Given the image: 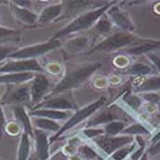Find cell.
Segmentation results:
<instances>
[{
    "instance_id": "cell-1",
    "label": "cell",
    "mask_w": 160,
    "mask_h": 160,
    "mask_svg": "<svg viewBox=\"0 0 160 160\" xmlns=\"http://www.w3.org/2000/svg\"><path fill=\"white\" fill-rule=\"evenodd\" d=\"M114 4L115 2H109L107 5L102 8H94L93 10H90L84 14H82L81 16L74 18L72 22H70L67 26H65L61 30H59L57 33H55V35L51 38V40H59L62 38L67 37L74 33L89 29L91 27L95 25L99 18L103 14H105L106 11Z\"/></svg>"
},
{
    "instance_id": "cell-2",
    "label": "cell",
    "mask_w": 160,
    "mask_h": 160,
    "mask_svg": "<svg viewBox=\"0 0 160 160\" xmlns=\"http://www.w3.org/2000/svg\"><path fill=\"white\" fill-rule=\"evenodd\" d=\"M101 67L102 64L100 62H93L67 72L61 80V82L49 92V95L52 96L54 94L70 91L80 86L81 84L85 82L92 75L95 73V72Z\"/></svg>"
},
{
    "instance_id": "cell-3",
    "label": "cell",
    "mask_w": 160,
    "mask_h": 160,
    "mask_svg": "<svg viewBox=\"0 0 160 160\" xmlns=\"http://www.w3.org/2000/svg\"><path fill=\"white\" fill-rule=\"evenodd\" d=\"M148 39V38H143L129 32H117L99 42L88 52V54L96 52H111L129 46L131 48L144 43Z\"/></svg>"
},
{
    "instance_id": "cell-4",
    "label": "cell",
    "mask_w": 160,
    "mask_h": 160,
    "mask_svg": "<svg viewBox=\"0 0 160 160\" xmlns=\"http://www.w3.org/2000/svg\"><path fill=\"white\" fill-rule=\"evenodd\" d=\"M105 102H106V98L104 96H102L98 100H96L95 102H93L88 104L86 106L82 107V109L78 110L65 122L63 125H62V128L60 129V131L58 133H56L49 139V142L52 143V142L56 141L65 132H67L68 130L73 128L74 126H76L77 124H79L82 122H83L84 120H86L87 118H89L92 114H93L94 112L98 111Z\"/></svg>"
},
{
    "instance_id": "cell-5",
    "label": "cell",
    "mask_w": 160,
    "mask_h": 160,
    "mask_svg": "<svg viewBox=\"0 0 160 160\" xmlns=\"http://www.w3.org/2000/svg\"><path fill=\"white\" fill-rule=\"evenodd\" d=\"M60 46L61 42L59 40L50 39L47 42L28 46L21 49H17L8 56V58L12 60H32L58 49Z\"/></svg>"
},
{
    "instance_id": "cell-6",
    "label": "cell",
    "mask_w": 160,
    "mask_h": 160,
    "mask_svg": "<svg viewBox=\"0 0 160 160\" xmlns=\"http://www.w3.org/2000/svg\"><path fill=\"white\" fill-rule=\"evenodd\" d=\"M134 141H135L134 136H124V135L115 136L102 135L92 139V142L107 156H111L116 150L132 144Z\"/></svg>"
},
{
    "instance_id": "cell-7",
    "label": "cell",
    "mask_w": 160,
    "mask_h": 160,
    "mask_svg": "<svg viewBox=\"0 0 160 160\" xmlns=\"http://www.w3.org/2000/svg\"><path fill=\"white\" fill-rule=\"evenodd\" d=\"M14 72H34L42 73L43 68L37 59L12 60L0 66V74Z\"/></svg>"
},
{
    "instance_id": "cell-8",
    "label": "cell",
    "mask_w": 160,
    "mask_h": 160,
    "mask_svg": "<svg viewBox=\"0 0 160 160\" xmlns=\"http://www.w3.org/2000/svg\"><path fill=\"white\" fill-rule=\"evenodd\" d=\"M1 100L3 104H15L23 105L26 103H31L30 98V90L29 86L20 84L19 86H12L4 94Z\"/></svg>"
},
{
    "instance_id": "cell-9",
    "label": "cell",
    "mask_w": 160,
    "mask_h": 160,
    "mask_svg": "<svg viewBox=\"0 0 160 160\" xmlns=\"http://www.w3.org/2000/svg\"><path fill=\"white\" fill-rule=\"evenodd\" d=\"M49 81L43 73H36L29 86L31 104L34 106L41 102L49 92Z\"/></svg>"
},
{
    "instance_id": "cell-10",
    "label": "cell",
    "mask_w": 160,
    "mask_h": 160,
    "mask_svg": "<svg viewBox=\"0 0 160 160\" xmlns=\"http://www.w3.org/2000/svg\"><path fill=\"white\" fill-rule=\"evenodd\" d=\"M106 15L110 18L112 24L118 27L123 32L132 33L135 30V25L132 22L128 14L121 9L118 6L112 5L106 11Z\"/></svg>"
},
{
    "instance_id": "cell-11",
    "label": "cell",
    "mask_w": 160,
    "mask_h": 160,
    "mask_svg": "<svg viewBox=\"0 0 160 160\" xmlns=\"http://www.w3.org/2000/svg\"><path fill=\"white\" fill-rule=\"evenodd\" d=\"M134 92H154L160 90V76H142L136 77L133 82Z\"/></svg>"
},
{
    "instance_id": "cell-12",
    "label": "cell",
    "mask_w": 160,
    "mask_h": 160,
    "mask_svg": "<svg viewBox=\"0 0 160 160\" xmlns=\"http://www.w3.org/2000/svg\"><path fill=\"white\" fill-rule=\"evenodd\" d=\"M33 137L35 139V154L38 160H46L49 158V140L46 132L34 129Z\"/></svg>"
},
{
    "instance_id": "cell-13",
    "label": "cell",
    "mask_w": 160,
    "mask_h": 160,
    "mask_svg": "<svg viewBox=\"0 0 160 160\" xmlns=\"http://www.w3.org/2000/svg\"><path fill=\"white\" fill-rule=\"evenodd\" d=\"M75 108L76 106L72 102L62 96L51 97L49 100L41 102L40 103L33 107V109H53L58 111H68Z\"/></svg>"
},
{
    "instance_id": "cell-14",
    "label": "cell",
    "mask_w": 160,
    "mask_h": 160,
    "mask_svg": "<svg viewBox=\"0 0 160 160\" xmlns=\"http://www.w3.org/2000/svg\"><path fill=\"white\" fill-rule=\"evenodd\" d=\"M9 4H10V10H11L12 15L19 22H21L23 24L29 25V26L38 22V15L33 12L31 9L18 7V6L15 5L12 1L9 2Z\"/></svg>"
},
{
    "instance_id": "cell-15",
    "label": "cell",
    "mask_w": 160,
    "mask_h": 160,
    "mask_svg": "<svg viewBox=\"0 0 160 160\" xmlns=\"http://www.w3.org/2000/svg\"><path fill=\"white\" fill-rule=\"evenodd\" d=\"M13 112L17 123L23 127V132L27 133L30 137H33V127L28 112L26 111L23 105H16L13 108Z\"/></svg>"
},
{
    "instance_id": "cell-16",
    "label": "cell",
    "mask_w": 160,
    "mask_h": 160,
    "mask_svg": "<svg viewBox=\"0 0 160 160\" xmlns=\"http://www.w3.org/2000/svg\"><path fill=\"white\" fill-rule=\"evenodd\" d=\"M29 116L42 117L53 121L67 120L72 116V112L68 111H58L53 109H33L28 112Z\"/></svg>"
},
{
    "instance_id": "cell-17",
    "label": "cell",
    "mask_w": 160,
    "mask_h": 160,
    "mask_svg": "<svg viewBox=\"0 0 160 160\" xmlns=\"http://www.w3.org/2000/svg\"><path fill=\"white\" fill-rule=\"evenodd\" d=\"M62 9H63L62 3H57V4L47 6L38 15V22L39 24H48L49 22L56 20L62 15Z\"/></svg>"
},
{
    "instance_id": "cell-18",
    "label": "cell",
    "mask_w": 160,
    "mask_h": 160,
    "mask_svg": "<svg viewBox=\"0 0 160 160\" xmlns=\"http://www.w3.org/2000/svg\"><path fill=\"white\" fill-rule=\"evenodd\" d=\"M119 119L120 116L118 113L112 112L111 109H105L95 114L94 116L91 117L90 120L87 122V127H96L101 124L105 125L106 123L112 121H117Z\"/></svg>"
},
{
    "instance_id": "cell-19",
    "label": "cell",
    "mask_w": 160,
    "mask_h": 160,
    "mask_svg": "<svg viewBox=\"0 0 160 160\" xmlns=\"http://www.w3.org/2000/svg\"><path fill=\"white\" fill-rule=\"evenodd\" d=\"M34 72H14V73L0 74V83L20 85L29 81L35 76Z\"/></svg>"
},
{
    "instance_id": "cell-20",
    "label": "cell",
    "mask_w": 160,
    "mask_h": 160,
    "mask_svg": "<svg viewBox=\"0 0 160 160\" xmlns=\"http://www.w3.org/2000/svg\"><path fill=\"white\" fill-rule=\"evenodd\" d=\"M160 49V40L149 39L142 44H139L135 47H131L126 49V53L134 56H139L143 54H148L152 50Z\"/></svg>"
},
{
    "instance_id": "cell-21",
    "label": "cell",
    "mask_w": 160,
    "mask_h": 160,
    "mask_svg": "<svg viewBox=\"0 0 160 160\" xmlns=\"http://www.w3.org/2000/svg\"><path fill=\"white\" fill-rule=\"evenodd\" d=\"M90 45V38L85 36H79L69 39L66 44L65 48L71 53H77L83 51Z\"/></svg>"
},
{
    "instance_id": "cell-22",
    "label": "cell",
    "mask_w": 160,
    "mask_h": 160,
    "mask_svg": "<svg viewBox=\"0 0 160 160\" xmlns=\"http://www.w3.org/2000/svg\"><path fill=\"white\" fill-rule=\"evenodd\" d=\"M33 124L37 127V129L42 130L44 132H56L58 133L60 129L62 128V124L59 123L57 121H53L47 118L42 117H34L33 118Z\"/></svg>"
},
{
    "instance_id": "cell-23",
    "label": "cell",
    "mask_w": 160,
    "mask_h": 160,
    "mask_svg": "<svg viewBox=\"0 0 160 160\" xmlns=\"http://www.w3.org/2000/svg\"><path fill=\"white\" fill-rule=\"evenodd\" d=\"M30 152V136L23 132L18 149V160H28Z\"/></svg>"
},
{
    "instance_id": "cell-24",
    "label": "cell",
    "mask_w": 160,
    "mask_h": 160,
    "mask_svg": "<svg viewBox=\"0 0 160 160\" xmlns=\"http://www.w3.org/2000/svg\"><path fill=\"white\" fill-rule=\"evenodd\" d=\"M121 135H124V136H150L151 132L148 130V128L141 124V123H133L127 127H125L122 131Z\"/></svg>"
},
{
    "instance_id": "cell-25",
    "label": "cell",
    "mask_w": 160,
    "mask_h": 160,
    "mask_svg": "<svg viewBox=\"0 0 160 160\" xmlns=\"http://www.w3.org/2000/svg\"><path fill=\"white\" fill-rule=\"evenodd\" d=\"M151 72L152 69L148 65L142 62H136L131 65V67H129L126 70L125 73L134 75L136 77H142V76H148V74L151 73Z\"/></svg>"
},
{
    "instance_id": "cell-26",
    "label": "cell",
    "mask_w": 160,
    "mask_h": 160,
    "mask_svg": "<svg viewBox=\"0 0 160 160\" xmlns=\"http://www.w3.org/2000/svg\"><path fill=\"white\" fill-rule=\"evenodd\" d=\"M126 127V123L122 121H112L110 123H106L103 127L104 135L109 136H119L123 129Z\"/></svg>"
},
{
    "instance_id": "cell-27",
    "label": "cell",
    "mask_w": 160,
    "mask_h": 160,
    "mask_svg": "<svg viewBox=\"0 0 160 160\" xmlns=\"http://www.w3.org/2000/svg\"><path fill=\"white\" fill-rule=\"evenodd\" d=\"M137 148V144H136V141H134L132 144L130 145H127L125 147H123L121 148L120 149L116 150L113 154H112L111 158L112 160H124L127 158V157L135 151Z\"/></svg>"
},
{
    "instance_id": "cell-28",
    "label": "cell",
    "mask_w": 160,
    "mask_h": 160,
    "mask_svg": "<svg viewBox=\"0 0 160 160\" xmlns=\"http://www.w3.org/2000/svg\"><path fill=\"white\" fill-rule=\"evenodd\" d=\"M95 29L101 34H106L109 33L112 29V22L110 18H108V16L105 14H103L94 25Z\"/></svg>"
},
{
    "instance_id": "cell-29",
    "label": "cell",
    "mask_w": 160,
    "mask_h": 160,
    "mask_svg": "<svg viewBox=\"0 0 160 160\" xmlns=\"http://www.w3.org/2000/svg\"><path fill=\"white\" fill-rule=\"evenodd\" d=\"M135 141L137 144V148L130 155V160H139L141 158V157L147 152L146 148H147V143L145 141V139L142 136H137L135 137Z\"/></svg>"
},
{
    "instance_id": "cell-30",
    "label": "cell",
    "mask_w": 160,
    "mask_h": 160,
    "mask_svg": "<svg viewBox=\"0 0 160 160\" xmlns=\"http://www.w3.org/2000/svg\"><path fill=\"white\" fill-rule=\"evenodd\" d=\"M123 101L129 107H131L135 111H137L142 105V99L134 93L127 92L123 96Z\"/></svg>"
},
{
    "instance_id": "cell-31",
    "label": "cell",
    "mask_w": 160,
    "mask_h": 160,
    "mask_svg": "<svg viewBox=\"0 0 160 160\" xmlns=\"http://www.w3.org/2000/svg\"><path fill=\"white\" fill-rule=\"evenodd\" d=\"M20 31L17 29H13L9 28H5L0 26V44L2 41L10 39V38H17L19 37Z\"/></svg>"
},
{
    "instance_id": "cell-32",
    "label": "cell",
    "mask_w": 160,
    "mask_h": 160,
    "mask_svg": "<svg viewBox=\"0 0 160 160\" xmlns=\"http://www.w3.org/2000/svg\"><path fill=\"white\" fill-rule=\"evenodd\" d=\"M78 153L84 158L87 160L94 159L95 158L98 157L97 153L88 145H82L78 148Z\"/></svg>"
},
{
    "instance_id": "cell-33",
    "label": "cell",
    "mask_w": 160,
    "mask_h": 160,
    "mask_svg": "<svg viewBox=\"0 0 160 160\" xmlns=\"http://www.w3.org/2000/svg\"><path fill=\"white\" fill-rule=\"evenodd\" d=\"M82 133L87 138H92V139L104 135V131L102 128H96V127H87L86 129L82 131Z\"/></svg>"
},
{
    "instance_id": "cell-34",
    "label": "cell",
    "mask_w": 160,
    "mask_h": 160,
    "mask_svg": "<svg viewBox=\"0 0 160 160\" xmlns=\"http://www.w3.org/2000/svg\"><path fill=\"white\" fill-rule=\"evenodd\" d=\"M16 48H14L12 46H8L5 44H0V63L5 61L7 58H8V56L13 53Z\"/></svg>"
},
{
    "instance_id": "cell-35",
    "label": "cell",
    "mask_w": 160,
    "mask_h": 160,
    "mask_svg": "<svg viewBox=\"0 0 160 160\" xmlns=\"http://www.w3.org/2000/svg\"><path fill=\"white\" fill-rule=\"evenodd\" d=\"M143 99L148 102L156 105H158L160 102V95L156 92H146L143 94Z\"/></svg>"
},
{
    "instance_id": "cell-36",
    "label": "cell",
    "mask_w": 160,
    "mask_h": 160,
    "mask_svg": "<svg viewBox=\"0 0 160 160\" xmlns=\"http://www.w3.org/2000/svg\"><path fill=\"white\" fill-rule=\"evenodd\" d=\"M6 129V116L2 108V103H1V100H0V140L2 138V135L4 133Z\"/></svg>"
},
{
    "instance_id": "cell-37",
    "label": "cell",
    "mask_w": 160,
    "mask_h": 160,
    "mask_svg": "<svg viewBox=\"0 0 160 160\" xmlns=\"http://www.w3.org/2000/svg\"><path fill=\"white\" fill-rule=\"evenodd\" d=\"M148 59L149 61L152 62L155 67L158 70V72H160V57L159 55H157L155 53H148Z\"/></svg>"
},
{
    "instance_id": "cell-38",
    "label": "cell",
    "mask_w": 160,
    "mask_h": 160,
    "mask_svg": "<svg viewBox=\"0 0 160 160\" xmlns=\"http://www.w3.org/2000/svg\"><path fill=\"white\" fill-rule=\"evenodd\" d=\"M147 153L148 155H151V156H156L158 154H160V140L158 141L156 144L150 146L147 150Z\"/></svg>"
},
{
    "instance_id": "cell-39",
    "label": "cell",
    "mask_w": 160,
    "mask_h": 160,
    "mask_svg": "<svg viewBox=\"0 0 160 160\" xmlns=\"http://www.w3.org/2000/svg\"><path fill=\"white\" fill-rule=\"evenodd\" d=\"M12 2L15 5L18 6V7L25 8H28V9H29V8L31 7V5L33 3L31 1H12Z\"/></svg>"
},
{
    "instance_id": "cell-40",
    "label": "cell",
    "mask_w": 160,
    "mask_h": 160,
    "mask_svg": "<svg viewBox=\"0 0 160 160\" xmlns=\"http://www.w3.org/2000/svg\"><path fill=\"white\" fill-rule=\"evenodd\" d=\"M160 140V130L155 135V136H153L151 139H150V143H151V146L152 145H154V144H156L158 141H159Z\"/></svg>"
},
{
    "instance_id": "cell-41",
    "label": "cell",
    "mask_w": 160,
    "mask_h": 160,
    "mask_svg": "<svg viewBox=\"0 0 160 160\" xmlns=\"http://www.w3.org/2000/svg\"><path fill=\"white\" fill-rule=\"evenodd\" d=\"M139 160H148V153L146 152L142 157H141V158Z\"/></svg>"
},
{
    "instance_id": "cell-42",
    "label": "cell",
    "mask_w": 160,
    "mask_h": 160,
    "mask_svg": "<svg viewBox=\"0 0 160 160\" xmlns=\"http://www.w3.org/2000/svg\"><path fill=\"white\" fill-rule=\"evenodd\" d=\"M155 121H156L157 123H160V112L155 116Z\"/></svg>"
},
{
    "instance_id": "cell-43",
    "label": "cell",
    "mask_w": 160,
    "mask_h": 160,
    "mask_svg": "<svg viewBox=\"0 0 160 160\" xmlns=\"http://www.w3.org/2000/svg\"><path fill=\"white\" fill-rule=\"evenodd\" d=\"M8 2H7V1H0V5H2V4H8Z\"/></svg>"
},
{
    "instance_id": "cell-44",
    "label": "cell",
    "mask_w": 160,
    "mask_h": 160,
    "mask_svg": "<svg viewBox=\"0 0 160 160\" xmlns=\"http://www.w3.org/2000/svg\"><path fill=\"white\" fill-rule=\"evenodd\" d=\"M124 160H130V159H127V158H126V159H124Z\"/></svg>"
},
{
    "instance_id": "cell-45",
    "label": "cell",
    "mask_w": 160,
    "mask_h": 160,
    "mask_svg": "<svg viewBox=\"0 0 160 160\" xmlns=\"http://www.w3.org/2000/svg\"><path fill=\"white\" fill-rule=\"evenodd\" d=\"M159 54H160V49H159ZM159 57H160V56H159Z\"/></svg>"
}]
</instances>
